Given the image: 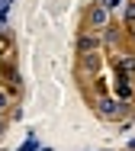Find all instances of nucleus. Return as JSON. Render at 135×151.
<instances>
[{"instance_id": "1", "label": "nucleus", "mask_w": 135, "mask_h": 151, "mask_svg": "<svg viewBox=\"0 0 135 151\" xmlns=\"http://www.w3.org/2000/svg\"><path fill=\"white\" fill-rule=\"evenodd\" d=\"M97 113H100L103 119H119L122 113H126V103L119 100V96H97Z\"/></svg>"}, {"instance_id": "2", "label": "nucleus", "mask_w": 135, "mask_h": 151, "mask_svg": "<svg viewBox=\"0 0 135 151\" xmlns=\"http://www.w3.org/2000/svg\"><path fill=\"white\" fill-rule=\"evenodd\" d=\"M116 96L122 100V103H129L135 96V81L132 74H116Z\"/></svg>"}, {"instance_id": "3", "label": "nucleus", "mask_w": 135, "mask_h": 151, "mask_svg": "<svg viewBox=\"0 0 135 151\" xmlns=\"http://www.w3.org/2000/svg\"><path fill=\"white\" fill-rule=\"evenodd\" d=\"M100 55H97V52H90V55H80V71H84V74H87V77H97V74H100Z\"/></svg>"}, {"instance_id": "4", "label": "nucleus", "mask_w": 135, "mask_h": 151, "mask_svg": "<svg viewBox=\"0 0 135 151\" xmlns=\"http://www.w3.org/2000/svg\"><path fill=\"white\" fill-rule=\"evenodd\" d=\"M87 23H90L93 29H103V26L109 23V16H106V6H100V3H97V6H90V13H87Z\"/></svg>"}, {"instance_id": "5", "label": "nucleus", "mask_w": 135, "mask_h": 151, "mask_svg": "<svg viewBox=\"0 0 135 151\" xmlns=\"http://www.w3.org/2000/svg\"><path fill=\"white\" fill-rule=\"evenodd\" d=\"M97 48H100V39H97V35L84 32V35L77 39V52H80V55H90V52H97Z\"/></svg>"}, {"instance_id": "6", "label": "nucleus", "mask_w": 135, "mask_h": 151, "mask_svg": "<svg viewBox=\"0 0 135 151\" xmlns=\"http://www.w3.org/2000/svg\"><path fill=\"white\" fill-rule=\"evenodd\" d=\"M116 74H135V58H116Z\"/></svg>"}, {"instance_id": "7", "label": "nucleus", "mask_w": 135, "mask_h": 151, "mask_svg": "<svg viewBox=\"0 0 135 151\" xmlns=\"http://www.w3.org/2000/svg\"><path fill=\"white\" fill-rule=\"evenodd\" d=\"M126 23H135V3L126 6Z\"/></svg>"}, {"instance_id": "8", "label": "nucleus", "mask_w": 135, "mask_h": 151, "mask_svg": "<svg viewBox=\"0 0 135 151\" xmlns=\"http://www.w3.org/2000/svg\"><path fill=\"white\" fill-rule=\"evenodd\" d=\"M19 151H35V138H29V142H26V145H23Z\"/></svg>"}, {"instance_id": "9", "label": "nucleus", "mask_w": 135, "mask_h": 151, "mask_svg": "<svg viewBox=\"0 0 135 151\" xmlns=\"http://www.w3.org/2000/svg\"><path fill=\"white\" fill-rule=\"evenodd\" d=\"M3 106H6V93H0V109H3Z\"/></svg>"}, {"instance_id": "10", "label": "nucleus", "mask_w": 135, "mask_h": 151, "mask_svg": "<svg viewBox=\"0 0 135 151\" xmlns=\"http://www.w3.org/2000/svg\"><path fill=\"white\" fill-rule=\"evenodd\" d=\"M0 132H3V119H0Z\"/></svg>"}, {"instance_id": "11", "label": "nucleus", "mask_w": 135, "mask_h": 151, "mask_svg": "<svg viewBox=\"0 0 135 151\" xmlns=\"http://www.w3.org/2000/svg\"><path fill=\"white\" fill-rule=\"evenodd\" d=\"M132 39H135V26H132Z\"/></svg>"}, {"instance_id": "12", "label": "nucleus", "mask_w": 135, "mask_h": 151, "mask_svg": "<svg viewBox=\"0 0 135 151\" xmlns=\"http://www.w3.org/2000/svg\"><path fill=\"white\" fill-rule=\"evenodd\" d=\"M132 151H135V142H132Z\"/></svg>"}]
</instances>
